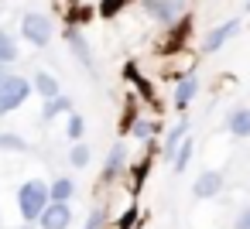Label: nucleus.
<instances>
[{
    "instance_id": "6ab92c4d",
    "label": "nucleus",
    "mask_w": 250,
    "mask_h": 229,
    "mask_svg": "<svg viewBox=\"0 0 250 229\" xmlns=\"http://www.w3.org/2000/svg\"><path fill=\"white\" fill-rule=\"evenodd\" d=\"M154 134H158V123L147 120V116H137V120L130 123V137H134V140H151Z\"/></svg>"
},
{
    "instance_id": "393cba45",
    "label": "nucleus",
    "mask_w": 250,
    "mask_h": 229,
    "mask_svg": "<svg viewBox=\"0 0 250 229\" xmlns=\"http://www.w3.org/2000/svg\"><path fill=\"white\" fill-rule=\"evenodd\" d=\"M4 76H11V65H7V62H0V79H4Z\"/></svg>"
},
{
    "instance_id": "4468645a",
    "label": "nucleus",
    "mask_w": 250,
    "mask_h": 229,
    "mask_svg": "<svg viewBox=\"0 0 250 229\" xmlns=\"http://www.w3.org/2000/svg\"><path fill=\"white\" fill-rule=\"evenodd\" d=\"M65 41H69V48L76 52V58H79L83 65H93V58H89V45H86V38L79 35V28H76V24H69V28H65Z\"/></svg>"
},
{
    "instance_id": "b1692460",
    "label": "nucleus",
    "mask_w": 250,
    "mask_h": 229,
    "mask_svg": "<svg viewBox=\"0 0 250 229\" xmlns=\"http://www.w3.org/2000/svg\"><path fill=\"white\" fill-rule=\"evenodd\" d=\"M233 229H250V205H243L233 219Z\"/></svg>"
},
{
    "instance_id": "f257e3e1",
    "label": "nucleus",
    "mask_w": 250,
    "mask_h": 229,
    "mask_svg": "<svg viewBox=\"0 0 250 229\" xmlns=\"http://www.w3.org/2000/svg\"><path fill=\"white\" fill-rule=\"evenodd\" d=\"M48 202H52V191H48V181H42V178H28L18 188V212H21V219L28 226L42 219V212H45Z\"/></svg>"
},
{
    "instance_id": "aec40b11",
    "label": "nucleus",
    "mask_w": 250,
    "mask_h": 229,
    "mask_svg": "<svg viewBox=\"0 0 250 229\" xmlns=\"http://www.w3.org/2000/svg\"><path fill=\"white\" fill-rule=\"evenodd\" d=\"M83 134H86V120H83V113H69V123H65V137L76 144V140H83Z\"/></svg>"
},
{
    "instance_id": "bb28decb",
    "label": "nucleus",
    "mask_w": 250,
    "mask_h": 229,
    "mask_svg": "<svg viewBox=\"0 0 250 229\" xmlns=\"http://www.w3.org/2000/svg\"><path fill=\"white\" fill-rule=\"evenodd\" d=\"M0 4H4V0H0Z\"/></svg>"
},
{
    "instance_id": "39448f33",
    "label": "nucleus",
    "mask_w": 250,
    "mask_h": 229,
    "mask_svg": "<svg viewBox=\"0 0 250 229\" xmlns=\"http://www.w3.org/2000/svg\"><path fill=\"white\" fill-rule=\"evenodd\" d=\"M240 28H243V21H240V18H229V21L216 24L212 31H206V35H202V52H206V55L219 52L229 38H236V35H240Z\"/></svg>"
},
{
    "instance_id": "423d86ee",
    "label": "nucleus",
    "mask_w": 250,
    "mask_h": 229,
    "mask_svg": "<svg viewBox=\"0 0 250 229\" xmlns=\"http://www.w3.org/2000/svg\"><path fill=\"white\" fill-rule=\"evenodd\" d=\"M223 185H226L223 171H216V168H206V171H199V174H195V181H192V195H195L199 202H209V198L223 195Z\"/></svg>"
},
{
    "instance_id": "7ed1b4c3",
    "label": "nucleus",
    "mask_w": 250,
    "mask_h": 229,
    "mask_svg": "<svg viewBox=\"0 0 250 229\" xmlns=\"http://www.w3.org/2000/svg\"><path fill=\"white\" fill-rule=\"evenodd\" d=\"M52 35H55V24H52L48 14H38V11L21 14V38L31 48H48L52 45Z\"/></svg>"
},
{
    "instance_id": "1a4fd4ad",
    "label": "nucleus",
    "mask_w": 250,
    "mask_h": 229,
    "mask_svg": "<svg viewBox=\"0 0 250 229\" xmlns=\"http://www.w3.org/2000/svg\"><path fill=\"white\" fill-rule=\"evenodd\" d=\"M226 134L236 140H250V106H233L226 116Z\"/></svg>"
},
{
    "instance_id": "a211bd4d",
    "label": "nucleus",
    "mask_w": 250,
    "mask_h": 229,
    "mask_svg": "<svg viewBox=\"0 0 250 229\" xmlns=\"http://www.w3.org/2000/svg\"><path fill=\"white\" fill-rule=\"evenodd\" d=\"M0 151H11V154H28V151H31V144H28L21 134L4 130V134H0Z\"/></svg>"
},
{
    "instance_id": "9d476101",
    "label": "nucleus",
    "mask_w": 250,
    "mask_h": 229,
    "mask_svg": "<svg viewBox=\"0 0 250 229\" xmlns=\"http://www.w3.org/2000/svg\"><path fill=\"white\" fill-rule=\"evenodd\" d=\"M195 93H199V76H185V79L175 86V96H171L175 110H178V113H185V110H188V103L195 99Z\"/></svg>"
},
{
    "instance_id": "f8f14e48",
    "label": "nucleus",
    "mask_w": 250,
    "mask_h": 229,
    "mask_svg": "<svg viewBox=\"0 0 250 229\" xmlns=\"http://www.w3.org/2000/svg\"><path fill=\"white\" fill-rule=\"evenodd\" d=\"M31 82H35V93H38L42 99H52V96H59V93H62L59 79H55L48 69H38V72L31 76Z\"/></svg>"
},
{
    "instance_id": "dca6fc26",
    "label": "nucleus",
    "mask_w": 250,
    "mask_h": 229,
    "mask_svg": "<svg viewBox=\"0 0 250 229\" xmlns=\"http://www.w3.org/2000/svg\"><path fill=\"white\" fill-rule=\"evenodd\" d=\"M192 151H195V137H182V144H178V151H175V157H171V171H175V174H182V171L188 168Z\"/></svg>"
},
{
    "instance_id": "a878e982",
    "label": "nucleus",
    "mask_w": 250,
    "mask_h": 229,
    "mask_svg": "<svg viewBox=\"0 0 250 229\" xmlns=\"http://www.w3.org/2000/svg\"><path fill=\"white\" fill-rule=\"evenodd\" d=\"M247 7H250V0H247Z\"/></svg>"
},
{
    "instance_id": "ddd939ff",
    "label": "nucleus",
    "mask_w": 250,
    "mask_h": 229,
    "mask_svg": "<svg viewBox=\"0 0 250 229\" xmlns=\"http://www.w3.org/2000/svg\"><path fill=\"white\" fill-rule=\"evenodd\" d=\"M69 113H72V99H69L65 93L45 99V106H42V120H45V123H52L55 116H69Z\"/></svg>"
},
{
    "instance_id": "0eeeda50",
    "label": "nucleus",
    "mask_w": 250,
    "mask_h": 229,
    "mask_svg": "<svg viewBox=\"0 0 250 229\" xmlns=\"http://www.w3.org/2000/svg\"><path fill=\"white\" fill-rule=\"evenodd\" d=\"M38 226H42V229H69V226H72V209H69V202H48L45 212H42V219H38Z\"/></svg>"
},
{
    "instance_id": "4be33fe9",
    "label": "nucleus",
    "mask_w": 250,
    "mask_h": 229,
    "mask_svg": "<svg viewBox=\"0 0 250 229\" xmlns=\"http://www.w3.org/2000/svg\"><path fill=\"white\" fill-rule=\"evenodd\" d=\"M127 7V0H100V14L103 18H113V14H120Z\"/></svg>"
},
{
    "instance_id": "5701e85b",
    "label": "nucleus",
    "mask_w": 250,
    "mask_h": 229,
    "mask_svg": "<svg viewBox=\"0 0 250 229\" xmlns=\"http://www.w3.org/2000/svg\"><path fill=\"white\" fill-rule=\"evenodd\" d=\"M83 229H106V212H103V209H93Z\"/></svg>"
},
{
    "instance_id": "f03ea898",
    "label": "nucleus",
    "mask_w": 250,
    "mask_h": 229,
    "mask_svg": "<svg viewBox=\"0 0 250 229\" xmlns=\"http://www.w3.org/2000/svg\"><path fill=\"white\" fill-rule=\"evenodd\" d=\"M31 93H35V82H31V79H24V76H18V72L4 76V79H0V116L21 110Z\"/></svg>"
},
{
    "instance_id": "2eb2a0df",
    "label": "nucleus",
    "mask_w": 250,
    "mask_h": 229,
    "mask_svg": "<svg viewBox=\"0 0 250 229\" xmlns=\"http://www.w3.org/2000/svg\"><path fill=\"white\" fill-rule=\"evenodd\" d=\"M18 58H21V45H18V38H14L11 31H4V28H0V62L14 65Z\"/></svg>"
},
{
    "instance_id": "412c9836",
    "label": "nucleus",
    "mask_w": 250,
    "mask_h": 229,
    "mask_svg": "<svg viewBox=\"0 0 250 229\" xmlns=\"http://www.w3.org/2000/svg\"><path fill=\"white\" fill-rule=\"evenodd\" d=\"M69 164H72V168H86V164H89V144H86V140H76V144H72Z\"/></svg>"
},
{
    "instance_id": "20e7f679",
    "label": "nucleus",
    "mask_w": 250,
    "mask_h": 229,
    "mask_svg": "<svg viewBox=\"0 0 250 229\" xmlns=\"http://www.w3.org/2000/svg\"><path fill=\"white\" fill-rule=\"evenodd\" d=\"M141 7H144V14H147L154 24H161V28H171V24H178V18H182V0H141Z\"/></svg>"
},
{
    "instance_id": "6e6552de",
    "label": "nucleus",
    "mask_w": 250,
    "mask_h": 229,
    "mask_svg": "<svg viewBox=\"0 0 250 229\" xmlns=\"http://www.w3.org/2000/svg\"><path fill=\"white\" fill-rule=\"evenodd\" d=\"M127 168V144H113L106 161H103V185H110L113 178H120Z\"/></svg>"
},
{
    "instance_id": "9b49d317",
    "label": "nucleus",
    "mask_w": 250,
    "mask_h": 229,
    "mask_svg": "<svg viewBox=\"0 0 250 229\" xmlns=\"http://www.w3.org/2000/svg\"><path fill=\"white\" fill-rule=\"evenodd\" d=\"M188 127H192V123H188V116H182V120L168 130V137H165V144H161V157H165V161H171V157H175V151H178L182 137H188Z\"/></svg>"
},
{
    "instance_id": "f3484780",
    "label": "nucleus",
    "mask_w": 250,
    "mask_h": 229,
    "mask_svg": "<svg viewBox=\"0 0 250 229\" xmlns=\"http://www.w3.org/2000/svg\"><path fill=\"white\" fill-rule=\"evenodd\" d=\"M48 191H52V202H69V198L76 195V181L62 174V178H55V181L48 185Z\"/></svg>"
}]
</instances>
